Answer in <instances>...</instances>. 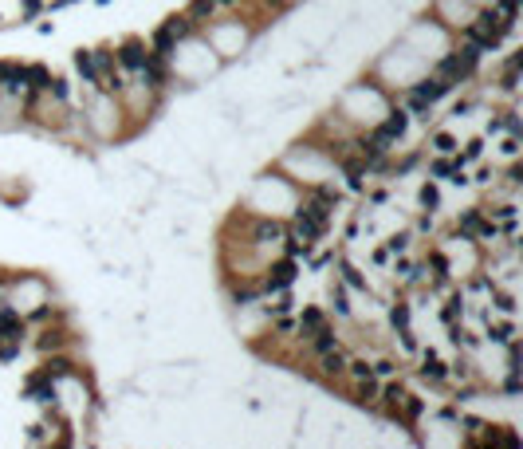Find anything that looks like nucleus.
Returning a JSON list of instances; mask_svg holds the SVG:
<instances>
[{"instance_id": "1", "label": "nucleus", "mask_w": 523, "mask_h": 449, "mask_svg": "<svg viewBox=\"0 0 523 449\" xmlns=\"http://www.w3.org/2000/svg\"><path fill=\"white\" fill-rule=\"evenodd\" d=\"M425 67H429V63L402 40H397L394 48H385L382 56H374V63H370V71H374L385 87H409Z\"/></svg>"}, {"instance_id": "2", "label": "nucleus", "mask_w": 523, "mask_h": 449, "mask_svg": "<svg viewBox=\"0 0 523 449\" xmlns=\"http://www.w3.org/2000/svg\"><path fill=\"white\" fill-rule=\"evenodd\" d=\"M201 36H205V44L217 51L225 63H232L240 51H248V44H252V28H248L244 20H237V16H217V20H208L205 28H201Z\"/></svg>"}, {"instance_id": "3", "label": "nucleus", "mask_w": 523, "mask_h": 449, "mask_svg": "<svg viewBox=\"0 0 523 449\" xmlns=\"http://www.w3.org/2000/svg\"><path fill=\"white\" fill-rule=\"evenodd\" d=\"M397 40H402V44H409V48H413L425 63H433L437 56H441V51L449 48V44H453V32L444 28L441 20H433V16H417V20L409 24V28H405L402 36H397Z\"/></svg>"}, {"instance_id": "4", "label": "nucleus", "mask_w": 523, "mask_h": 449, "mask_svg": "<svg viewBox=\"0 0 523 449\" xmlns=\"http://www.w3.org/2000/svg\"><path fill=\"white\" fill-rule=\"evenodd\" d=\"M299 272H303V264L279 252V256H272V260H264V264H260V272H256L260 292H264V296H276V292H291V288L299 284Z\"/></svg>"}, {"instance_id": "5", "label": "nucleus", "mask_w": 523, "mask_h": 449, "mask_svg": "<svg viewBox=\"0 0 523 449\" xmlns=\"http://www.w3.org/2000/svg\"><path fill=\"white\" fill-rule=\"evenodd\" d=\"M197 24L189 20L185 12H169L166 20L154 28V36H150V51H158V56H173V48H178L181 40H189V36H197Z\"/></svg>"}, {"instance_id": "6", "label": "nucleus", "mask_w": 523, "mask_h": 449, "mask_svg": "<svg viewBox=\"0 0 523 449\" xmlns=\"http://www.w3.org/2000/svg\"><path fill=\"white\" fill-rule=\"evenodd\" d=\"M417 359V379L429 382V386H449V359L433 347H421L413 355Z\"/></svg>"}, {"instance_id": "7", "label": "nucleus", "mask_w": 523, "mask_h": 449, "mask_svg": "<svg viewBox=\"0 0 523 449\" xmlns=\"http://www.w3.org/2000/svg\"><path fill=\"white\" fill-rule=\"evenodd\" d=\"M472 12H476L472 0H433V4H429V16L441 20L449 32H456L461 24H468V20H472Z\"/></svg>"}, {"instance_id": "8", "label": "nucleus", "mask_w": 523, "mask_h": 449, "mask_svg": "<svg viewBox=\"0 0 523 449\" xmlns=\"http://www.w3.org/2000/svg\"><path fill=\"white\" fill-rule=\"evenodd\" d=\"M71 343H75V335H71L67 320H63V323H44V327L36 331L32 347L40 351V355H51V351H71Z\"/></svg>"}, {"instance_id": "9", "label": "nucleus", "mask_w": 523, "mask_h": 449, "mask_svg": "<svg viewBox=\"0 0 523 449\" xmlns=\"http://www.w3.org/2000/svg\"><path fill=\"white\" fill-rule=\"evenodd\" d=\"M150 56V44L142 40V36H126V40L114 44V63H119L126 75H134V71H142V63H146Z\"/></svg>"}, {"instance_id": "10", "label": "nucleus", "mask_w": 523, "mask_h": 449, "mask_svg": "<svg viewBox=\"0 0 523 449\" xmlns=\"http://www.w3.org/2000/svg\"><path fill=\"white\" fill-rule=\"evenodd\" d=\"M350 296H355V292L346 288V284H343L338 276L331 280V288H326V311H331V320H338V323H358Z\"/></svg>"}, {"instance_id": "11", "label": "nucleus", "mask_w": 523, "mask_h": 449, "mask_svg": "<svg viewBox=\"0 0 523 449\" xmlns=\"http://www.w3.org/2000/svg\"><path fill=\"white\" fill-rule=\"evenodd\" d=\"M331 320V311H326V304H303V308H296V339H307V335H315L319 327H326Z\"/></svg>"}, {"instance_id": "12", "label": "nucleus", "mask_w": 523, "mask_h": 449, "mask_svg": "<svg viewBox=\"0 0 523 449\" xmlns=\"http://www.w3.org/2000/svg\"><path fill=\"white\" fill-rule=\"evenodd\" d=\"M55 390H60V386H55L48 375L32 370L28 379H24V386H20V398L36 402V406H51V402H60V394H55Z\"/></svg>"}, {"instance_id": "13", "label": "nucleus", "mask_w": 523, "mask_h": 449, "mask_svg": "<svg viewBox=\"0 0 523 449\" xmlns=\"http://www.w3.org/2000/svg\"><path fill=\"white\" fill-rule=\"evenodd\" d=\"M335 268H338V280H343V284L355 292V296H366V292H374V288H370V280H366V272L358 268V264L346 256V252H338V256H335Z\"/></svg>"}, {"instance_id": "14", "label": "nucleus", "mask_w": 523, "mask_h": 449, "mask_svg": "<svg viewBox=\"0 0 523 449\" xmlns=\"http://www.w3.org/2000/svg\"><path fill=\"white\" fill-rule=\"evenodd\" d=\"M378 390H382V379H355L350 382V402H355L358 410H370V414H378Z\"/></svg>"}, {"instance_id": "15", "label": "nucleus", "mask_w": 523, "mask_h": 449, "mask_svg": "<svg viewBox=\"0 0 523 449\" xmlns=\"http://www.w3.org/2000/svg\"><path fill=\"white\" fill-rule=\"evenodd\" d=\"M71 63H75V75L83 79V87H87V91H95V83H99L95 51H91V48H75V51H71Z\"/></svg>"}, {"instance_id": "16", "label": "nucleus", "mask_w": 523, "mask_h": 449, "mask_svg": "<svg viewBox=\"0 0 523 449\" xmlns=\"http://www.w3.org/2000/svg\"><path fill=\"white\" fill-rule=\"evenodd\" d=\"M425 146H429V154H456V150H461V138H456L453 126H433L429 138H425Z\"/></svg>"}, {"instance_id": "17", "label": "nucleus", "mask_w": 523, "mask_h": 449, "mask_svg": "<svg viewBox=\"0 0 523 449\" xmlns=\"http://www.w3.org/2000/svg\"><path fill=\"white\" fill-rule=\"evenodd\" d=\"M385 323H390V331L413 327V304H409V299H390V304H385Z\"/></svg>"}, {"instance_id": "18", "label": "nucleus", "mask_w": 523, "mask_h": 449, "mask_svg": "<svg viewBox=\"0 0 523 449\" xmlns=\"http://www.w3.org/2000/svg\"><path fill=\"white\" fill-rule=\"evenodd\" d=\"M417 209H421V213H441V209H444L441 186H437L433 178H425L421 186H417Z\"/></svg>"}, {"instance_id": "19", "label": "nucleus", "mask_w": 523, "mask_h": 449, "mask_svg": "<svg viewBox=\"0 0 523 449\" xmlns=\"http://www.w3.org/2000/svg\"><path fill=\"white\" fill-rule=\"evenodd\" d=\"M185 16L197 24V28H205L208 20H217V16H220V8H217V0H189V4H185Z\"/></svg>"}, {"instance_id": "20", "label": "nucleus", "mask_w": 523, "mask_h": 449, "mask_svg": "<svg viewBox=\"0 0 523 449\" xmlns=\"http://www.w3.org/2000/svg\"><path fill=\"white\" fill-rule=\"evenodd\" d=\"M413 229H402V233H390V237H385L382 240V249L385 252H390V256H402V252H409V249H413Z\"/></svg>"}, {"instance_id": "21", "label": "nucleus", "mask_w": 523, "mask_h": 449, "mask_svg": "<svg viewBox=\"0 0 523 449\" xmlns=\"http://www.w3.org/2000/svg\"><path fill=\"white\" fill-rule=\"evenodd\" d=\"M370 367H374V379H397L402 375V359H394V355H378V359H370Z\"/></svg>"}, {"instance_id": "22", "label": "nucleus", "mask_w": 523, "mask_h": 449, "mask_svg": "<svg viewBox=\"0 0 523 449\" xmlns=\"http://www.w3.org/2000/svg\"><path fill=\"white\" fill-rule=\"evenodd\" d=\"M370 375H374V367H370V355H350V359H346V382L370 379Z\"/></svg>"}, {"instance_id": "23", "label": "nucleus", "mask_w": 523, "mask_h": 449, "mask_svg": "<svg viewBox=\"0 0 523 449\" xmlns=\"http://www.w3.org/2000/svg\"><path fill=\"white\" fill-rule=\"evenodd\" d=\"M24 438H28L32 445H44V441H51V434H48V422H32Z\"/></svg>"}, {"instance_id": "24", "label": "nucleus", "mask_w": 523, "mask_h": 449, "mask_svg": "<svg viewBox=\"0 0 523 449\" xmlns=\"http://www.w3.org/2000/svg\"><path fill=\"white\" fill-rule=\"evenodd\" d=\"M244 4H248V0H217V8H220V12H240Z\"/></svg>"}]
</instances>
